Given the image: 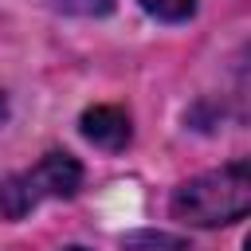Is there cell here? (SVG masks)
Returning a JSON list of instances; mask_svg holds the SVG:
<instances>
[{
	"label": "cell",
	"instance_id": "obj_8",
	"mask_svg": "<svg viewBox=\"0 0 251 251\" xmlns=\"http://www.w3.org/2000/svg\"><path fill=\"white\" fill-rule=\"evenodd\" d=\"M63 251H86V247H63Z\"/></svg>",
	"mask_w": 251,
	"mask_h": 251
},
{
	"label": "cell",
	"instance_id": "obj_3",
	"mask_svg": "<svg viewBox=\"0 0 251 251\" xmlns=\"http://www.w3.org/2000/svg\"><path fill=\"white\" fill-rule=\"evenodd\" d=\"M78 126H82V137L94 141L98 149L118 153L129 145V114L122 106H90Z\"/></svg>",
	"mask_w": 251,
	"mask_h": 251
},
{
	"label": "cell",
	"instance_id": "obj_5",
	"mask_svg": "<svg viewBox=\"0 0 251 251\" xmlns=\"http://www.w3.org/2000/svg\"><path fill=\"white\" fill-rule=\"evenodd\" d=\"M141 8L157 20H165V24H180L196 12V0H141Z\"/></svg>",
	"mask_w": 251,
	"mask_h": 251
},
{
	"label": "cell",
	"instance_id": "obj_1",
	"mask_svg": "<svg viewBox=\"0 0 251 251\" xmlns=\"http://www.w3.org/2000/svg\"><path fill=\"white\" fill-rule=\"evenodd\" d=\"M251 208V165L231 161L224 169L200 173L173 192V216L196 227H220L243 220Z\"/></svg>",
	"mask_w": 251,
	"mask_h": 251
},
{
	"label": "cell",
	"instance_id": "obj_7",
	"mask_svg": "<svg viewBox=\"0 0 251 251\" xmlns=\"http://www.w3.org/2000/svg\"><path fill=\"white\" fill-rule=\"evenodd\" d=\"M4 118H8V98L0 94V122H4Z\"/></svg>",
	"mask_w": 251,
	"mask_h": 251
},
{
	"label": "cell",
	"instance_id": "obj_4",
	"mask_svg": "<svg viewBox=\"0 0 251 251\" xmlns=\"http://www.w3.org/2000/svg\"><path fill=\"white\" fill-rule=\"evenodd\" d=\"M122 251H192L188 239L180 235H169V231H129L122 239Z\"/></svg>",
	"mask_w": 251,
	"mask_h": 251
},
{
	"label": "cell",
	"instance_id": "obj_6",
	"mask_svg": "<svg viewBox=\"0 0 251 251\" xmlns=\"http://www.w3.org/2000/svg\"><path fill=\"white\" fill-rule=\"evenodd\" d=\"M51 8H59L67 16H106L114 8V0H51Z\"/></svg>",
	"mask_w": 251,
	"mask_h": 251
},
{
	"label": "cell",
	"instance_id": "obj_2",
	"mask_svg": "<svg viewBox=\"0 0 251 251\" xmlns=\"http://www.w3.org/2000/svg\"><path fill=\"white\" fill-rule=\"evenodd\" d=\"M78 184H82V165L71 153H47L27 173L0 180V216L20 220L47 196H75Z\"/></svg>",
	"mask_w": 251,
	"mask_h": 251
}]
</instances>
